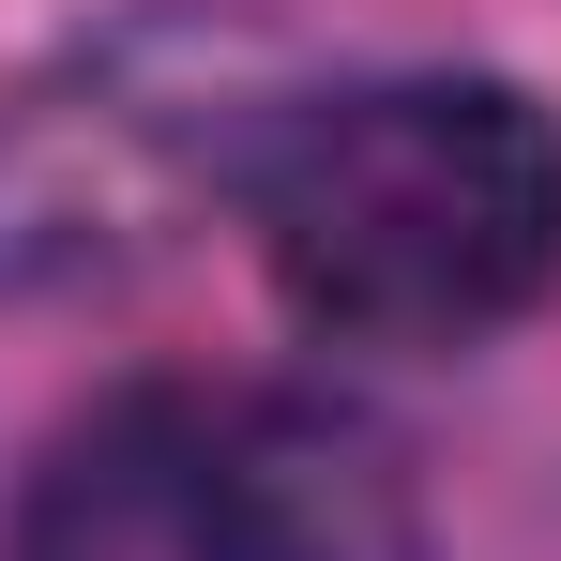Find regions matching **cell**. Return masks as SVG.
Segmentation results:
<instances>
[{
  "mask_svg": "<svg viewBox=\"0 0 561 561\" xmlns=\"http://www.w3.org/2000/svg\"><path fill=\"white\" fill-rule=\"evenodd\" d=\"M259 259L304 334L470 350L561 288V122L516 77L304 92L259 168Z\"/></svg>",
  "mask_w": 561,
  "mask_h": 561,
  "instance_id": "cell-1",
  "label": "cell"
},
{
  "mask_svg": "<svg viewBox=\"0 0 561 561\" xmlns=\"http://www.w3.org/2000/svg\"><path fill=\"white\" fill-rule=\"evenodd\" d=\"M304 77L259 15L152 0L46 77L0 92V304H77L183 259L228 197H259Z\"/></svg>",
  "mask_w": 561,
  "mask_h": 561,
  "instance_id": "cell-2",
  "label": "cell"
},
{
  "mask_svg": "<svg viewBox=\"0 0 561 561\" xmlns=\"http://www.w3.org/2000/svg\"><path fill=\"white\" fill-rule=\"evenodd\" d=\"M106 485L168 531V561H425L410 456L334 394H213L106 425Z\"/></svg>",
  "mask_w": 561,
  "mask_h": 561,
  "instance_id": "cell-3",
  "label": "cell"
}]
</instances>
